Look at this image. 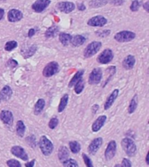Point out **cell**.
I'll use <instances>...</instances> for the list:
<instances>
[{
    "mask_svg": "<svg viewBox=\"0 0 149 167\" xmlns=\"http://www.w3.org/2000/svg\"><path fill=\"white\" fill-rule=\"evenodd\" d=\"M39 148L45 156H49L53 150V144L45 136H42L39 139Z\"/></svg>",
    "mask_w": 149,
    "mask_h": 167,
    "instance_id": "cell-1",
    "label": "cell"
},
{
    "mask_svg": "<svg viewBox=\"0 0 149 167\" xmlns=\"http://www.w3.org/2000/svg\"><path fill=\"white\" fill-rule=\"evenodd\" d=\"M121 146L125 150L126 154L128 155L129 157H132L135 155L136 153V144L133 142V140L129 138H126L124 139H122L121 141Z\"/></svg>",
    "mask_w": 149,
    "mask_h": 167,
    "instance_id": "cell-2",
    "label": "cell"
},
{
    "mask_svg": "<svg viewBox=\"0 0 149 167\" xmlns=\"http://www.w3.org/2000/svg\"><path fill=\"white\" fill-rule=\"evenodd\" d=\"M101 46H102L101 42L93 41L90 43L86 46L85 50H84V56H85V58H91L93 55H95L100 50Z\"/></svg>",
    "mask_w": 149,
    "mask_h": 167,
    "instance_id": "cell-3",
    "label": "cell"
},
{
    "mask_svg": "<svg viewBox=\"0 0 149 167\" xmlns=\"http://www.w3.org/2000/svg\"><path fill=\"white\" fill-rule=\"evenodd\" d=\"M135 33L130 32V31H122L118 33H116L114 36V39L116 41L120 43H126V42L132 41V39L135 38Z\"/></svg>",
    "mask_w": 149,
    "mask_h": 167,
    "instance_id": "cell-4",
    "label": "cell"
},
{
    "mask_svg": "<svg viewBox=\"0 0 149 167\" xmlns=\"http://www.w3.org/2000/svg\"><path fill=\"white\" fill-rule=\"evenodd\" d=\"M58 71H59L58 64L55 61H52V62H50L49 64L44 68L43 75L46 77H50L51 76L55 75L56 73H58Z\"/></svg>",
    "mask_w": 149,
    "mask_h": 167,
    "instance_id": "cell-5",
    "label": "cell"
},
{
    "mask_svg": "<svg viewBox=\"0 0 149 167\" xmlns=\"http://www.w3.org/2000/svg\"><path fill=\"white\" fill-rule=\"evenodd\" d=\"M113 59V52L111 49H106L104 50L99 55V57L97 58V61L99 62V64H107L110 63Z\"/></svg>",
    "mask_w": 149,
    "mask_h": 167,
    "instance_id": "cell-6",
    "label": "cell"
},
{
    "mask_svg": "<svg viewBox=\"0 0 149 167\" xmlns=\"http://www.w3.org/2000/svg\"><path fill=\"white\" fill-rule=\"evenodd\" d=\"M56 7L58 11H60L63 13L68 14L75 10V5L73 2H59L56 5Z\"/></svg>",
    "mask_w": 149,
    "mask_h": 167,
    "instance_id": "cell-7",
    "label": "cell"
},
{
    "mask_svg": "<svg viewBox=\"0 0 149 167\" xmlns=\"http://www.w3.org/2000/svg\"><path fill=\"white\" fill-rule=\"evenodd\" d=\"M50 4L51 0H36L33 4L32 8L35 12L40 13L48 7Z\"/></svg>",
    "mask_w": 149,
    "mask_h": 167,
    "instance_id": "cell-8",
    "label": "cell"
},
{
    "mask_svg": "<svg viewBox=\"0 0 149 167\" xmlns=\"http://www.w3.org/2000/svg\"><path fill=\"white\" fill-rule=\"evenodd\" d=\"M102 79V71L100 68H95L92 71L89 76L88 82L90 84H97Z\"/></svg>",
    "mask_w": 149,
    "mask_h": 167,
    "instance_id": "cell-9",
    "label": "cell"
},
{
    "mask_svg": "<svg viewBox=\"0 0 149 167\" xmlns=\"http://www.w3.org/2000/svg\"><path fill=\"white\" fill-rule=\"evenodd\" d=\"M107 19L103 16H95L91 17L87 21V25L90 26H95V27H103L105 25H107Z\"/></svg>",
    "mask_w": 149,
    "mask_h": 167,
    "instance_id": "cell-10",
    "label": "cell"
},
{
    "mask_svg": "<svg viewBox=\"0 0 149 167\" xmlns=\"http://www.w3.org/2000/svg\"><path fill=\"white\" fill-rule=\"evenodd\" d=\"M11 152L17 157V158H19L22 160H28V155L26 153V151L25 150V149L19 145H15V146H12V148L11 149Z\"/></svg>",
    "mask_w": 149,
    "mask_h": 167,
    "instance_id": "cell-11",
    "label": "cell"
},
{
    "mask_svg": "<svg viewBox=\"0 0 149 167\" xmlns=\"http://www.w3.org/2000/svg\"><path fill=\"white\" fill-rule=\"evenodd\" d=\"M116 149H117V144L115 141L114 140L110 141L105 150V158L107 160H111L115 156Z\"/></svg>",
    "mask_w": 149,
    "mask_h": 167,
    "instance_id": "cell-12",
    "label": "cell"
},
{
    "mask_svg": "<svg viewBox=\"0 0 149 167\" xmlns=\"http://www.w3.org/2000/svg\"><path fill=\"white\" fill-rule=\"evenodd\" d=\"M0 119L2 120V122L5 125H8V126H11L13 124V115H12L11 111H7V110H4L1 111Z\"/></svg>",
    "mask_w": 149,
    "mask_h": 167,
    "instance_id": "cell-13",
    "label": "cell"
},
{
    "mask_svg": "<svg viewBox=\"0 0 149 167\" xmlns=\"http://www.w3.org/2000/svg\"><path fill=\"white\" fill-rule=\"evenodd\" d=\"M23 18V13L17 9H11L8 12V20L11 23L18 22Z\"/></svg>",
    "mask_w": 149,
    "mask_h": 167,
    "instance_id": "cell-14",
    "label": "cell"
},
{
    "mask_svg": "<svg viewBox=\"0 0 149 167\" xmlns=\"http://www.w3.org/2000/svg\"><path fill=\"white\" fill-rule=\"evenodd\" d=\"M102 144H103V139L101 138H96L95 139H93L91 142V144H89V147H88L89 153L94 155L99 150L100 146L102 145Z\"/></svg>",
    "mask_w": 149,
    "mask_h": 167,
    "instance_id": "cell-15",
    "label": "cell"
},
{
    "mask_svg": "<svg viewBox=\"0 0 149 167\" xmlns=\"http://www.w3.org/2000/svg\"><path fill=\"white\" fill-rule=\"evenodd\" d=\"M107 120V117L105 115H102V116H99L92 124V130L93 132H99V130L102 128V126L104 125L105 122Z\"/></svg>",
    "mask_w": 149,
    "mask_h": 167,
    "instance_id": "cell-16",
    "label": "cell"
},
{
    "mask_svg": "<svg viewBox=\"0 0 149 167\" xmlns=\"http://www.w3.org/2000/svg\"><path fill=\"white\" fill-rule=\"evenodd\" d=\"M118 95H119V90H118V89L114 90L113 92H112V93L109 95V97L107 98V99L106 103H105V105H104V109H105L106 111L108 110L109 108H111V106L113 105L114 101L116 100Z\"/></svg>",
    "mask_w": 149,
    "mask_h": 167,
    "instance_id": "cell-17",
    "label": "cell"
},
{
    "mask_svg": "<svg viewBox=\"0 0 149 167\" xmlns=\"http://www.w3.org/2000/svg\"><path fill=\"white\" fill-rule=\"evenodd\" d=\"M123 67L126 70H131L135 65V58L132 55H128L123 60Z\"/></svg>",
    "mask_w": 149,
    "mask_h": 167,
    "instance_id": "cell-18",
    "label": "cell"
},
{
    "mask_svg": "<svg viewBox=\"0 0 149 167\" xmlns=\"http://www.w3.org/2000/svg\"><path fill=\"white\" fill-rule=\"evenodd\" d=\"M11 95H12L11 88L8 85H6L2 89V91L0 92V100H8L11 97Z\"/></svg>",
    "mask_w": 149,
    "mask_h": 167,
    "instance_id": "cell-19",
    "label": "cell"
},
{
    "mask_svg": "<svg viewBox=\"0 0 149 167\" xmlns=\"http://www.w3.org/2000/svg\"><path fill=\"white\" fill-rule=\"evenodd\" d=\"M85 40H86V38L82 35H76L74 37H72L71 43L74 46H80L85 42Z\"/></svg>",
    "mask_w": 149,
    "mask_h": 167,
    "instance_id": "cell-20",
    "label": "cell"
},
{
    "mask_svg": "<svg viewBox=\"0 0 149 167\" xmlns=\"http://www.w3.org/2000/svg\"><path fill=\"white\" fill-rule=\"evenodd\" d=\"M83 74H84V70L78 71L75 73V75L73 77V78L71 79V81H70V83H69V85H68V86H69L70 88H72V87L78 83L80 79H82Z\"/></svg>",
    "mask_w": 149,
    "mask_h": 167,
    "instance_id": "cell-21",
    "label": "cell"
},
{
    "mask_svg": "<svg viewBox=\"0 0 149 167\" xmlns=\"http://www.w3.org/2000/svg\"><path fill=\"white\" fill-rule=\"evenodd\" d=\"M108 0H91L89 2V6L91 8H100L107 5Z\"/></svg>",
    "mask_w": 149,
    "mask_h": 167,
    "instance_id": "cell-22",
    "label": "cell"
},
{
    "mask_svg": "<svg viewBox=\"0 0 149 167\" xmlns=\"http://www.w3.org/2000/svg\"><path fill=\"white\" fill-rule=\"evenodd\" d=\"M59 32V28L58 26H51L47 29V31L45 32V37L47 38H55Z\"/></svg>",
    "mask_w": 149,
    "mask_h": 167,
    "instance_id": "cell-23",
    "label": "cell"
},
{
    "mask_svg": "<svg viewBox=\"0 0 149 167\" xmlns=\"http://www.w3.org/2000/svg\"><path fill=\"white\" fill-rule=\"evenodd\" d=\"M72 35L69 33H65V32H61L58 35L59 38V41L61 42V44L63 45H68L71 43V39H72Z\"/></svg>",
    "mask_w": 149,
    "mask_h": 167,
    "instance_id": "cell-24",
    "label": "cell"
},
{
    "mask_svg": "<svg viewBox=\"0 0 149 167\" xmlns=\"http://www.w3.org/2000/svg\"><path fill=\"white\" fill-rule=\"evenodd\" d=\"M45 101L43 99H39V100L37 101L36 105H35V107H34V113L36 115H39L42 112V111L45 108Z\"/></svg>",
    "mask_w": 149,
    "mask_h": 167,
    "instance_id": "cell-25",
    "label": "cell"
},
{
    "mask_svg": "<svg viewBox=\"0 0 149 167\" xmlns=\"http://www.w3.org/2000/svg\"><path fill=\"white\" fill-rule=\"evenodd\" d=\"M69 157V150L66 146H62L58 150V159L63 163Z\"/></svg>",
    "mask_w": 149,
    "mask_h": 167,
    "instance_id": "cell-26",
    "label": "cell"
},
{
    "mask_svg": "<svg viewBox=\"0 0 149 167\" xmlns=\"http://www.w3.org/2000/svg\"><path fill=\"white\" fill-rule=\"evenodd\" d=\"M16 132H17V134L19 137H21V138L24 137V135H25V125L23 121L19 120V121L17 122Z\"/></svg>",
    "mask_w": 149,
    "mask_h": 167,
    "instance_id": "cell-27",
    "label": "cell"
},
{
    "mask_svg": "<svg viewBox=\"0 0 149 167\" xmlns=\"http://www.w3.org/2000/svg\"><path fill=\"white\" fill-rule=\"evenodd\" d=\"M69 147H70L71 151L74 154L79 153L81 150V146H80L79 143L77 142V141H71L69 143Z\"/></svg>",
    "mask_w": 149,
    "mask_h": 167,
    "instance_id": "cell-28",
    "label": "cell"
},
{
    "mask_svg": "<svg viewBox=\"0 0 149 167\" xmlns=\"http://www.w3.org/2000/svg\"><path fill=\"white\" fill-rule=\"evenodd\" d=\"M67 103H68V95L66 94V95H64V96L61 98V99H60V103H59V105H58V112H62V111L66 109V105H67Z\"/></svg>",
    "mask_w": 149,
    "mask_h": 167,
    "instance_id": "cell-29",
    "label": "cell"
},
{
    "mask_svg": "<svg viewBox=\"0 0 149 167\" xmlns=\"http://www.w3.org/2000/svg\"><path fill=\"white\" fill-rule=\"evenodd\" d=\"M137 105H138V99H137V95H135L132 99V100L130 102V105L128 106V112L133 113L137 108Z\"/></svg>",
    "mask_w": 149,
    "mask_h": 167,
    "instance_id": "cell-30",
    "label": "cell"
},
{
    "mask_svg": "<svg viewBox=\"0 0 149 167\" xmlns=\"http://www.w3.org/2000/svg\"><path fill=\"white\" fill-rule=\"evenodd\" d=\"M85 87V82L83 79H80L78 83L74 85V91L77 94H80Z\"/></svg>",
    "mask_w": 149,
    "mask_h": 167,
    "instance_id": "cell-31",
    "label": "cell"
},
{
    "mask_svg": "<svg viewBox=\"0 0 149 167\" xmlns=\"http://www.w3.org/2000/svg\"><path fill=\"white\" fill-rule=\"evenodd\" d=\"M64 167H79V165L75 159H67L66 161L63 162Z\"/></svg>",
    "mask_w": 149,
    "mask_h": 167,
    "instance_id": "cell-32",
    "label": "cell"
},
{
    "mask_svg": "<svg viewBox=\"0 0 149 167\" xmlns=\"http://www.w3.org/2000/svg\"><path fill=\"white\" fill-rule=\"evenodd\" d=\"M17 46V43L16 41H14V40H12V41L7 42L5 44V50H7V51H11V50H12L13 49H15Z\"/></svg>",
    "mask_w": 149,
    "mask_h": 167,
    "instance_id": "cell-33",
    "label": "cell"
},
{
    "mask_svg": "<svg viewBox=\"0 0 149 167\" xmlns=\"http://www.w3.org/2000/svg\"><path fill=\"white\" fill-rule=\"evenodd\" d=\"M36 45H33V46H31L29 49H27L26 51H25V53H24V57H25V59H27V58H30V57H32L33 54L35 53V51H36Z\"/></svg>",
    "mask_w": 149,
    "mask_h": 167,
    "instance_id": "cell-34",
    "label": "cell"
},
{
    "mask_svg": "<svg viewBox=\"0 0 149 167\" xmlns=\"http://www.w3.org/2000/svg\"><path fill=\"white\" fill-rule=\"evenodd\" d=\"M83 159H84V162H85V165H86V167H93V164H92V161L91 160V159L85 154L84 153L82 155Z\"/></svg>",
    "mask_w": 149,
    "mask_h": 167,
    "instance_id": "cell-35",
    "label": "cell"
},
{
    "mask_svg": "<svg viewBox=\"0 0 149 167\" xmlns=\"http://www.w3.org/2000/svg\"><path fill=\"white\" fill-rule=\"evenodd\" d=\"M7 165L9 167H21V164L16 159H9L7 161Z\"/></svg>",
    "mask_w": 149,
    "mask_h": 167,
    "instance_id": "cell-36",
    "label": "cell"
},
{
    "mask_svg": "<svg viewBox=\"0 0 149 167\" xmlns=\"http://www.w3.org/2000/svg\"><path fill=\"white\" fill-rule=\"evenodd\" d=\"M110 33H111V31L110 30H99V31L96 32V35L98 37H101V38L107 37V36H109Z\"/></svg>",
    "mask_w": 149,
    "mask_h": 167,
    "instance_id": "cell-37",
    "label": "cell"
},
{
    "mask_svg": "<svg viewBox=\"0 0 149 167\" xmlns=\"http://www.w3.org/2000/svg\"><path fill=\"white\" fill-rule=\"evenodd\" d=\"M58 125V119L56 117H52L49 122V128L50 129H55Z\"/></svg>",
    "mask_w": 149,
    "mask_h": 167,
    "instance_id": "cell-38",
    "label": "cell"
},
{
    "mask_svg": "<svg viewBox=\"0 0 149 167\" xmlns=\"http://www.w3.org/2000/svg\"><path fill=\"white\" fill-rule=\"evenodd\" d=\"M140 8V2L138 0H133L130 5V10L132 11H137Z\"/></svg>",
    "mask_w": 149,
    "mask_h": 167,
    "instance_id": "cell-39",
    "label": "cell"
},
{
    "mask_svg": "<svg viewBox=\"0 0 149 167\" xmlns=\"http://www.w3.org/2000/svg\"><path fill=\"white\" fill-rule=\"evenodd\" d=\"M108 2H110V4H112L113 5L120 6L124 4L125 0H108Z\"/></svg>",
    "mask_w": 149,
    "mask_h": 167,
    "instance_id": "cell-40",
    "label": "cell"
},
{
    "mask_svg": "<svg viewBox=\"0 0 149 167\" xmlns=\"http://www.w3.org/2000/svg\"><path fill=\"white\" fill-rule=\"evenodd\" d=\"M121 167H132V163L130 162V160H128L127 159H123Z\"/></svg>",
    "mask_w": 149,
    "mask_h": 167,
    "instance_id": "cell-41",
    "label": "cell"
},
{
    "mask_svg": "<svg viewBox=\"0 0 149 167\" xmlns=\"http://www.w3.org/2000/svg\"><path fill=\"white\" fill-rule=\"evenodd\" d=\"M8 66H10L11 68H14V67H16L17 65V62L16 60H14V59H10L8 61Z\"/></svg>",
    "mask_w": 149,
    "mask_h": 167,
    "instance_id": "cell-42",
    "label": "cell"
},
{
    "mask_svg": "<svg viewBox=\"0 0 149 167\" xmlns=\"http://www.w3.org/2000/svg\"><path fill=\"white\" fill-rule=\"evenodd\" d=\"M34 164H35V159H33L30 162H27L25 164V167H34Z\"/></svg>",
    "mask_w": 149,
    "mask_h": 167,
    "instance_id": "cell-43",
    "label": "cell"
},
{
    "mask_svg": "<svg viewBox=\"0 0 149 167\" xmlns=\"http://www.w3.org/2000/svg\"><path fill=\"white\" fill-rule=\"evenodd\" d=\"M35 32H36V30L35 29H31V30H29V32H28V37L29 38H32L33 35L35 34Z\"/></svg>",
    "mask_w": 149,
    "mask_h": 167,
    "instance_id": "cell-44",
    "label": "cell"
},
{
    "mask_svg": "<svg viewBox=\"0 0 149 167\" xmlns=\"http://www.w3.org/2000/svg\"><path fill=\"white\" fill-rule=\"evenodd\" d=\"M78 9L79 10V11H85V5L84 4H79L78 5Z\"/></svg>",
    "mask_w": 149,
    "mask_h": 167,
    "instance_id": "cell-45",
    "label": "cell"
},
{
    "mask_svg": "<svg viewBox=\"0 0 149 167\" xmlns=\"http://www.w3.org/2000/svg\"><path fill=\"white\" fill-rule=\"evenodd\" d=\"M98 109H99V105H93V107H92V113H93V114H95Z\"/></svg>",
    "mask_w": 149,
    "mask_h": 167,
    "instance_id": "cell-46",
    "label": "cell"
},
{
    "mask_svg": "<svg viewBox=\"0 0 149 167\" xmlns=\"http://www.w3.org/2000/svg\"><path fill=\"white\" fill-rule=\"evenodd\" d=\"M148 5H149V2H148V1H147V3H145V4L143 5V7H144V9H145V10H146V11H147V12H148V11H149Z\"/></svg>",
    "mask_w": 149,
    "mask_h": 167,
    "instance_id": "cell-47",
    "label": "cell"
},
{
    "mask_svg": "<svg viewBox=\"0 0 149 167\" xmlns=\"http://www.w3.org/2000/svg\"><path fill=\"white\" fill-rule=\"evenodd\" d=\"M4 15H5V11H4V9L0 8V20L4 17Z\"/></svg>",
    "mask_w": 149,
    "mask_h": 167,
    "instance_id": "cell-48",
    "label": "cell"
},
{
    "mask_svg": "<svg viewBox=\"0 0 149 167\" xmlns=\"http://www.w3.org/2000/svg\"><path fill=\"white\" fill-rule=\"evenodd\" d=\"M146 163L149 165V153L147 154V157H146Z\"/></svg>",
    "mask_w": 149,
    "mask_h": 167,
    "instance_id": "cell-49",
    "label": "cell"
},
{
    "mask_svg": "<svg viewBox=\"0 0 149 167\" xmlns=\"http://www.w3.org/2000/svg\"><path fill=\"white\" fill-rule=\"evenodd\" d=\"M114 167H121V165H116Z\"/></svg>",
    "mask_w": 149,
    "mask_h": 167,
    "instance_id": "cell-50",
    "label": "cell"
},
{
    "mask_svg": "<svg viewBox=\"0 0 149 167\" xmlns=\"http://www.w3.org/2000/svg\"><path fill=\"white\" fill-rule=\"evenodd\" d=\"M0 101H1V100H0Z\"/></svg>",
    "mask_w": 149,
    "mask_h": 167,
    "instance_id": "cell-51",
    "label": "cell"
}]
</instances>
